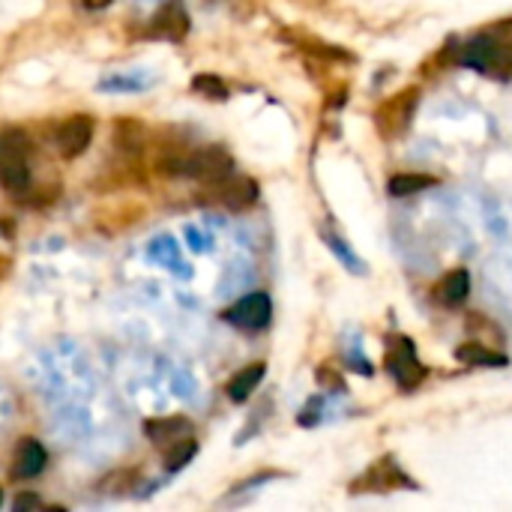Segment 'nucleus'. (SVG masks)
I'll return each mask as SVG.
<instances>
[{
  "instance_id": "nucleus-17",
  "label": "nucleus",
  "mask_w": 512,
  "mask_h": 512,
  "mask_svg": "<svg viewBox=\"0 0 512 512\" xmlns=\"http://www.w3.org/2000/svg\"><path fill=\"white\" fill-rule=\"evenodd\" d=\"M195 90L198 93H207V96H216V99H225L228 96L225 84H219V78H210V75H198L195 78Z\"/></svg>"
},
{
  "instance_id": "nucleus-2",
  "label": "nucleus",
  "mask_w": 512,
  "mask_h": 512,
  "mask_svg": "<svg viewBox=\"0 0 512 512\" xmlns=\"http://www.w3.org/2000/svg\"><path fill=\"white\" fill-rule=\"evenodd\" d=\"M27 156H30V141L21 129H6L0 135V183L9 192H21L27 186Z\"/></svg>"
},
{
  "instance_id": "nucleus-14",
  "label": "nucleus",
  "mask_w": 512,
  "mask_h": 512,
  "mask_svg": "<svg viewBox=\"0 0 512 512\" xmlns=\"http://www.w3.org/2000/svg\"><path fill=\"white\" fill-rule=\"evenodd\" d=\"M456 360L465 363V366H507V357L504 354H495L477 342H468L462 348H456Z\"/></svg>"
},
{
  "instance_id": "nucleus-21",
  "label": "nucleus",
  "mask_w": 512,
  "mask_h": 512,
  "mask_svg": "<svg viewBox=\"0 0 512 512\" xmlns=\"http://www.w3.org/2000/svg\"><path fill=\"white\" fill-rule=\"evenodd\" d=\"M0 501H3V495H0Z\"/></svg>"
},
{
  "instance_id": "nucleus-11",
  "label": "nucleus",
  "mask_w": 512,
  "mask_h": 512,
  "mask_svg": "<svg viewBox=\"0 0 512 512\" xmlns=\"http://www.w3.org/2000/svg\"><path fill=\"white\" fill-rule=\"evenodd\" d=\"M45 465H48V453L42 450V444L39 441H24L21 447H18V456H15V477H21V480H30V477H39L42 471H45Z\"/></svg>"
},
{
  "instance_id": "nucleus-3",
  "label": "nucleus",
  "mask_w": 512,
  "mask_h": 512,
  "mask_svg": "<svg viewBox=\"0 0 512 512\" xmlns=\"http://www.w3.org/2000/svg\"><path fill=\"white\" fill-rule=\"evenodd\" d=\"M387 372L402 390H417L426 381V366L417 357V348L405 336H393L387 348Z\"/></svg>"
},
{
  "instance_id": "nucleus-12",
  "label": "nucleus",
  "mask_w": 512,
  "mask_h": 512,
  "mask_svg": "<svg viewBox=\"0 0 512 512\" xmlns=\"http://www.w3.org/2000/svg\"><path fill=\"white\" fill-rule=\"evenodd\" d=\"M264 372H267L264 363H252V366L240 369V372L231 378V384H228V399H231V402H246V399L258 390V384L264 381Z\"/></svg>"
},
{
  "instance_id": "nucleus-1",
  "label": "nucleus",
  "mask_w": 512,
  "mask_h": 512,
  "mask_svg": "<svg viewBox=\"0 0 512 512\" xmlns=\"http://www.w3.org/2000/svg\"><path fill=\"white\" fill-rule=\"evenodd\" d=\"M465 66L489 75V78H498V81H507L512 75V48L501 45L498 39H492L489 33L471 39L465 48H462V57H459Z\"/></svg>"
},
{
  "instance_id": "nucleus-20",
  "label": "nucleus",
  "mask_w": 512,
  "mask_h": 512,
  "mask_svg": "<svg viewBox=\"0 0 512 512\" xmlns=\"http://www.w3.org/2000/svg\"><path fill=\"white\" fill-rule=\"evenodd\" d=\"M84 6L87 9H105V6H111V0H84Z\"/></svg>"
},
{
  "instance_id": "nucleus-15",
  "label": "nucleus",
  "mask_w": 512,
  "mask_h": 512,
  "mask_svg": "<svg viewBox=\"0 0 512 512\" xmlns=\"http://www.w3.org/2000/svg\"><path fill=\"white\" fill-rule=\"evenodd\" d=\"M429 186H435V177H429V174H396V177H390L387 192L396 198H408V195H417Z\"/></svg>"
},
{
  "instance_id": "nucleus-9",
  "label": "nucleus",
  "mask_w": 512,
  "mask_h": 512,
  "mask_svg": "<svg viewBox=\"0 0 512 512\" xmlns=\"http://www.w3.org/2000/svg\"><path fill=\"white\" fill-rule=\"evenodd\" d=\"M411 102H417V93H414V90H408V93H402V96L384 102V108L378 111V123H381V129H384L387 135L405 132V126H408V120H411V111H414Z\"/></svg>"
},
{
  "instance_id": "nucleus-10",
  "label": "nucleus",
  "mask_w": 512,
  "mask_h": 512,
  "mask_svg": "<svg viewBox=\"0 0 512 512\" xmlns=\"http://www.w3.org/2000/svg\"><path fill=\"white\" fill-rule=\"evenodd\" d=\"M147 438H150L156 447L168 450V447H174L177 441L192 438V423H189V420H183V417L150 420V423H147Z\"/></svg>"
},
{
  "instance_id": "nucleus-6",
  "label": "nucleus",
  "mask_w": 512,
  "mask_h": 512,
  "mask_svg": "<svg viewBox=\"0 0 512 512\" xmlns=\"http://www.w3.org/2000/svg\"><path fill=\"white\" fill-rule=\"evenodd\" d=\"M396 486L414 489V483L402 474V468L396 465V459H381L378 465H372L360 480H354V492H390Z\"/></svg>"
},
{
  "instance_id": "nucleus-8",
  "label": "nucleus",
  "mask_w": 512,
  "mask_h": 512,
  "mask_svg": "<svg viewBox=\"0 0 512 512\" xmlns=\"http://www.w3.org/2000/svg\"><path fill=\"white\" fill-rule=\"evenodd\" d=\"M150 30L156 36H162V39L180 42L189 33V12H186V6L180 0L162 3L159 12H156V18H153V24H150Z\"/></svg>"
},
{
  "instance_id": "nucleus-5",
  "label": "nucleus",
  "mask_w": 512,
  "mask_h": 512,
  "mask_svg": "<svg viewBox=\"0 0 512 512\" xmlns=\"http://www.w3.org/2000/svg\"><path fill=\"white\" fill-rule=\"evenodd\" d=\"M93 117H87V114H72L69 120H63L60 126H57V150L66 156V159H75V156H81L87 147H90V141H93Z\"/></svg>"
},
{
  "instance_id": "nucleus-7",
  "label": "nucleus",
  "mask_w": 512,
  "mask_h": 512,
  "mask_svg": "<svg viewBox=\"0 0 512 512\" xmlns=\"http://www.w3.org/2000/svg\"><path fill=\"white\" fill-rule=\"evenodd\" d=\"M213 195H216V201L225 204L228 210H246V207L255 204L258 186H255V180H249V177L228 174V177H222L219 183H213Z\"/></svg>"
},
{
  "instance_id": "nucleus-4",
  "label": "nucleus",
  "mask_w": 512,
  "mask_h": 512,
  "mask_svg": "<svg viewBox=\"0 0 512 512\" xmlns=\"http://www.w3.org/2000/svg\"><path fill=\"white\" fill-rule=\"evenodd\" d=\"M270 318H273V303H270V297H267L264 291H255V294L240 297V300L225 312V321H228V324H234V327H240V330H249V333L264 330V327L270 324Z\"/></svg>"
},
{
  "instance_id": "nucleus-16",
  "label": "nucleus",
  "mask_w": 512,
  "mask_h": 512,
  "mask_svg": "<svg viewBox=\"0 0 512 512\" xmlns=\"http://www.w3.org/2000/svg\"><path fill=\"white\" fill-rule=\"evenodd\" d=\"M195 441L192 438H186V441H177L174 447H168L165 450V462H168V471H180L192 456H195Z\"/></svg>"
},
{
  "instance_id": "nucleus-19",
  "label": "nucleus",
  "mask_w": 512,
  "mask_h": 512,
  "mask_svg": "<svg viewBox=\"0 0 512 512\" xmlns=\"http://www.w3.org/2000/svg\"><path fill=\"white\" fill-rule=\"evenodd\" d=\"M30 507H39V498H33V495H24V498H18V501H15V510L18 512L30 510Z\"/></svg>"
},
{
  "instance_id": "nucleus-18",
  "label": "nucleus",
  "mask_w": 512,
  "mask_h": 512,
  "mask_svg": "<svg viewBox=\"0 0 512 512\" xmlns=\"http://www.w3.org/2000/svg\"><path fill=\"white\" fill-rule=\"evenodd\" d=\"M492 39H498L501 45H507L512 48V18H504V21H498V24H492L489 30H486Z\"/></svg>"
},
{
  "instance_id": "nucleus-13",
  "label": "nucleus",
  "mask_w": 512,
  "mask_h": 512,
  "mask_svg": "<svg viewBox=\"0 0 512 512\" xmlns=\"http://www.w3.org/2000/svg\"><path fill=\"white\" fill-rule=\"evenodd\" d=\"M468 291H471V276H468V270H453V273H447V279L441 282L438 300L447 303V306H462V303L468 300Z\"/></svg>"
}]
</instances>
